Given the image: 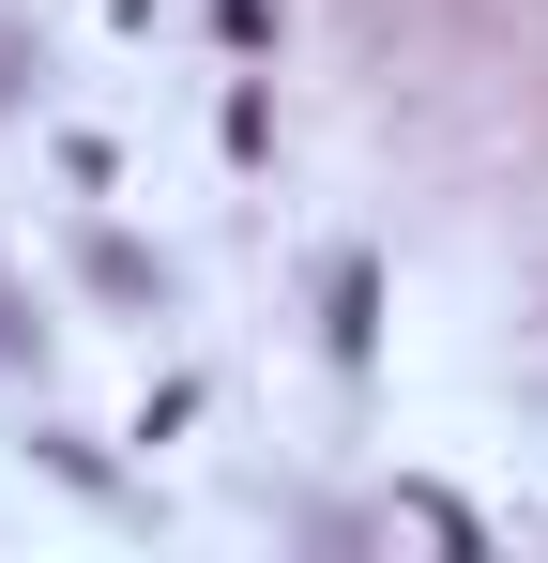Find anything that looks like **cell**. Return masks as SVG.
<instances>
[]
</instances>
